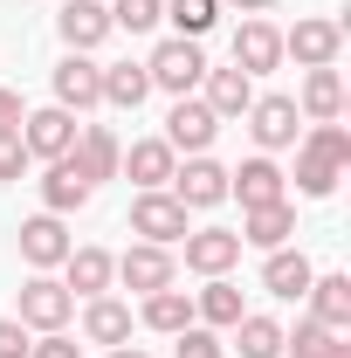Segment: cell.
Wrapping results in <instances>:
<instances>
[{"instance_id":"1","label":"cell","mask_w":351,"mask_h":358,"mask_svg":"<svg viewBox=\"0 0 351 358\" xmlns=\"http://www.w3.org/2000/svg\"><path fill=\"white\" fill-rule=\"evenodd\" d=\"M345 166H351V131L345 124H310L296 138V193L303 200H331Z\"/></svg>"},{"instance_id":"2","label":"cell","mask_w":351,"mask_h":358,"mask_svg":"<svg viewBox=\"0 0 351 358\" xmlns=\"http://www.w3.org/2000/svg\"><path fill=\"white\" fill-rule=\"evenodd\" d=\"M145 76H152V90H166V96H193L200 76H207V48L186 42V35H166V42L145 55Z\"/></svg>"},{"instance_id":"3","label":"cell","mask_w":351,"mask_h":358,"mask_svg":"<svg viewBox=\"0 0 351 358\" xmlns=\"http://www.w3.org/2000/svg\"><path fill=\"white\" fill-rule=\"evenodd\" d=\"M282 55H296V69H338V55H345V21H331V14L296 21V28L282 35Z\"/></svg>"},{"instance_id":"4","label":"cell","mask_w":351,"mask_h":358,"mask_svg":"<svg viewBox=\"0 0 351 358\" xmlns=\"http://www.w3.org/2000/svg\"><path fill=\"white\" fill-rule=\"evenodd\" d=\"M227 200H241V214H248V207H275V200H289V173H282L268 152H255V159H241V166L227 173Z\"/></svg>"},{"instance_id":"5","label":"cell","mask_w":351,"mask_h":358,"mask_svg":"<svg viewBox=\"0 0 351 358\" xmlns=\"http://www.w3.org/2000/svg\"><path fill=\"white\" fill-rule=\"evenodd\" d=\"M248 131H255V145L262 152H289L296 138H303V110H296V96H255L248 103Z\"/></svg>"},{"instance_id":"6","label":"cell","mask_w":351,"mask_h":358,"mask_svg":"<svg viewBox=\"0 0 351 358\" xmlns=\"http://www.w3.org/2000/svg\"><path fill=\"white\" fill-rule=\"evenodd\" d=\"M69 317H76V296L55 282V275H28L21 282V324L42 338V331H69Z\"/></svg>"},{"instance_id":"7","label":"cell","mask_w":351,"mask_h":358,"mask_svg":"<svg viewBox=\"0 0 351 358\" xmlns=\"http://www.w3.org/2000/svg\"><path fill=\"white\" fill-rule=\"evenodd\" d=\"M76 131H83V124H76L62 103H42V110L21 117V145H28V159H42V166H48V159H69Z\"/></svg>"},{"instance_id":"8","label":"cell","mask_w":351,"mask_h":358,"mask_svg":"<svg viewBox=\"0 0 351 358\" xmlns=\"http://www.w3.org/2000/svg\"><path fill=\"white\" fill-rule=\"evenodd\" d=\"M131 234H145L152 248H179L186 241V207H179L166 186L159 193H138L131 200Z\"/></svg>"},{"instance_id":"9","label":"cell","mask_w":351,"mask_h":358,"mask_svg":"<svg viewBox=\"0 0 351 358\" xmlns=\"http://www.w3.org/2000/svg\"><path fill=\"white\" fill-rule=\"evenodd\" d=\"M55 35L69 55H89V48H103L117 28H110V7L103 0H62V14H55Z\"/></svg>"},{"instance_id":"10","label":"cell","mask_w":351,"mask_h":358,"mask_svg":"<svg viewBox=\"0 0 351 358\" xmlns=\"http://www.w3.org/2000/svg\"><path fill=\"white\" fill-rule=\"evenodd\" d=\"M159 138H166L173 152H186V159H200V152L220 138V117L200 103V96H173V117H166V131H159Z\"/></svg>"},{"instance_id":"11","label":"cell","mask_w":351,"mask_h":358,"mask_svg":"<svg viewBox=\"0 0 351 358\" xmlns=\"http://www.w3.org/2000/svg\"><path fill=\"white\" fill-rule=\"evenodd\" d=\"M166 193H173V200L186 207V214H193V207H220V200H227V166L200 152V159L173 166V186H166Z\"/></svg>"},{"instance_id":"12","label":"cell","mask_w":351,"mask_h":358,"mask_svg":"<svg viewBox=\"0 0 351 358\" xmlns=\"http://www.w3.org/2000/svg\"><path fill=\"white\" fill-rule=\"evenodd\" d=\"M55 103L69 110V117H83L103 103V62H89V55H62L55 62Z\"/></svg>"},{"instance_id":"13","label":"cell","mask_w":351,"mask_h":358,"mask_svg":"<svg viewBox=\"0 0 351 358\" xmlns=\"http://www.w3.org/2000/svg\"><path fill=\"white\" fill-rule=\"evenodd\" d=\"M117 282H124V289H138V296H152V289H173V282H179L173 248H152V241L124 248V255H117Z\"/></svg>"},{"instance_id":"14","label":"cell","mask_w":351,"mask_h":358,"mask_svg":"<svg viewBox=\"0 0 351 358\" xmlns=\"http://www.w3.org/2000/svg\"><path fill=\"white\" fill-rule=\"evenodd\" d=\"M69 227H62V214H35V221H21V262L35 268V275H48V268L69 262Z\"/></svg>"},{"instance_id":"15","label":"cell","mask_w":351,"mask_h":358,"mask_svg":"<svg viewBox=\"0 0 351 358\" xmlns=\"http://www.w3.org/2000/svg\"><path fill=\"white\" fill-rule=\"evenodd\" d=\"M186 268L193 275H227V268L241 262V234L234 227H186Z\"/></svg>"},{"instance_id":"16","label":"cell","mask_w":351,"mask_h":358,"mask_svg":"<svg viewBox=\"0 0 351 358\" xmlns=\"http://www.w3.org/2000/svg\"><path fill=\"white\" fill-rule=\"evenodd\" d=\"M275 62H282V28L262 21V14H248V21L234 28V69H241V76H268Z\"/></svg>"},{"instance_id":"17","label":"cell","mask_w":351,"mask_h":358,"mask_svg":"<svg viewBox=\"0 0 351 358\" xmlns=\"http://www.w3.org/2000/svg\"><path fill=\"white\" fill-rule=\"evenodd\" d=\"M89 193H96V186L83 179L76 159H48V173H42V214H62V221H69V214L89 207Z\"/></svg>"},{"instance_id":"18","label":"cell","mask_w":351,"mask_h":358,"mask_svg":"<svg viewBox=\"0 0 351 358\" xmlns=\"http://www.w3.org/2000/svg\"><path fill=\"white\" fill-rule=\"evenodd\" d=\"M110 282H117V255L110 248H69V262H62V289L69 296H110Z\"/></svg>"},{"instance_id":"19","label":"cell","mask_w":351,"mask_h":358,"mask_svg":"<svg viewBox=\"0 0 351 358\" xmlns=\"http://www.w3.org/2000/svg\"><path fill=\"white\" fill-rule=\"evenodd\" d=\"M173 166H179V152L166 145V138H138L131 152L117 159V173H131L138 193H159V186H173Z\"/></svg>"},{"instance_id":"20","label":"cell","mask_w":351,"mask_h":358,"mask_svg":"<svg viewBox=\"0 0 351 358\" xmlns=\"http://www.w3.org/2000/svg\"><path fill=\"white\" fill-rule=\"evenodd\" d=\"M193 96L227 124V117H248V103H255V76H241V69H207Z\"/></svg>"},{"instance_id":"21","label":"cell","mask_w":351,"mask_h":358,"mask_svg":"<svg viewBox=\"0 0 351 358\" xmlns=\"http://www.w3.org/2000/svg\"><path fill=\"white\" fill-rule=\"evenodd\" d=\"M69 159L83 166L89 186H103V179H117V159H124V145H117V131H103V124H83V131H76V145H69Z\"/></svg>"},{"instance_id":"22","label":"cell","mask_w":351,"mask_h":358,"mask_svg":"<svg viewBox=\"0 0 351 358\" xmlns=\"http://www.w3.org/2000/svg\"><path fill=\"white\" fill-rule=\"evenodd\" d=\"M289 234H296V207L289 200H275V207H248L241 214V248H289Z\"/></svg>"},{"instance_id":"23","label":"cell","mask_w":351,"mask_h":358,"mask_svg":"<svg viewBox=\"0 0 351 358\" xmlns=\"http://www.w3.org/2000/svg\"><path fill=\"white\" fill-rule=\"evenodd\" d=\"M310 255L303 248H268V262H262V289L268 296H282V303H303V289H310Z\"/></svg>"},{"instance_id":"24","label":"cell","mask_w":351,"mask_h":358,"mask_svg":"<svg viewBox=\"0 0 351 358\" xmlns=\"http://www.w3.org/2000/svg\"><path fill=\"white\" fill-rule=\"evenodd\" d=\"M296 110H303V124H338V117H345V76H338V69H310Z\"/></svg>"},{"instance_id":"25","label":"cell","mask_w":351,"mask_h":358,"mask_svg":"<svg viewBox=\"0 0 351 358\" xmlns=\"http://www.w3.org/2000/svg\"><path fill=\"white\" fill-rule=\"evenodd\" d=\"M131 303H117V296H89L83 303V338L89 345H103V352H110V345H131Z\"/></svg>"},{"instance_id":"26","label":"cell","mask_w":351,"mask_h":358,"mask_svg":"<svg viewBox=\"0 0 351 358\" xmlns=\"http://www.w3.org/2000/svg\"><path fill=\"white\" fill-rule=\"evenodd\" d=\"M303 303L317 324H331V331H351V275H310Z\"/></svg>"},{"instance_id":"27","label":"cell","mask_w":351,"mask_h":358,"mask_svg":"<svg viewBox=\"0 0 351 358\" xmlns=\"http://www.w3.org/2000/svg\"><path fill=\"white\" fill-rule=\"evenodd\" d=\"M282 352L289 358H351V338L317 324V317H296V331H282Z\"/></svg>"},{"instance_id":"28","label":"cell","mask_w":351,"mask_h":358,"mask_svg":"<svg viewBox=\"0 0 351 358\" xmlns=\"http://www.w3.org/2000/svg\"><path fill=\"white\" fill-rule=\"evenodd\" d=\"M193 324H207V331H234V324H241V289H234L227 275H207V289L193 296Z\"/></svg>"},{"instance_id":"29","label":"cell","mask_w":351,"mask_h":358,"mask_svg":"<svg viewBox=\"0 0 351 358\" xmlns=\"http://www.w3.org/2000/svg\"><path fill=\"white\" fill-rule=\"evenodd\" d=\"M138 324H145V331H159V338H179V331H186V324H193V296H186V289H152V296H145V310H138Z\"/></svg>"},{"instance_id":"30","label":"cell","mask_w":351,"mask_h":358,"mask_svg":"<svg viewBox=\"0 0 351 358\" xmlns=\"http://www.w3.org/2000/svg\"><path fill=\"white\" fill-rule=\"evenodd\" d=\"M145 96H152L145 62H103V103H110V110H138Z\"/></svg>"},{"instance_id":"31","label":"cell","mask_w":351,"mask_h":358,"mask_svg":"<svg viewBox=\"0 0 351 358\" xmlns=\"http://www.w3.org/2000/svg\"><path fill=\"white\" fill-rule=\"evenodd\" d=\"M234 345H241V358H282V324H275V317H262V310H241Z\"/></svg>"},{"instance_id":"32","label":"cell","mask_w":351,"mask_h":358,"mask_svg":"<svg viewBox=\"0 0 351 358\" xmlns=\"http://www.w3.org/2000/svg\"><path fill=\"white\" fill-rule=\"evenodd\" d=\"M166 21H173V35L200 42V35L220 21V0H166Z\"/></svg>"},{"instance_id":"33","label":"cell","mask_w":351,"mask_h":358,"mask_svg":"<svg viewBox=\"0 0 351 358\" xmlns=\"http://www.w3.org/2000/svg\"><path fill=\"white\" fill-rule=\"evenodd\" d=\"M166 21V0H110V28H124V35H152Z\"/></svg>"},{"instance_id":"34","label":"cell","mask_w":351,"mask_h":358,"mask_svg":"<svg viewBox=\"0 0 351 358\" xmlns=\"http://www.w3.org/2000/svg\"><path fill=\"white\" fill-rule=\"evenodd\" d=\"M173 358H227V345H220V331H207V324H186L173 338Z\"/></svg>"},{"instance_id":"35","label":"cell","mask_w":351,"mask_h":358,"mask_svg":"<svg viewBox=\"0 0 351 358\" xmlns=\"http://www.w3.org/2000/svg\"><path fill=\"white\" fill-rule=\"evenodd\" d=\"M28 166H35V159H28V145H21V131H0V179H21Z\"/></svg>"},{"instance_id":"36","label":"cell","mask_w":351,"mask_h":358,"mask_svg":"<svg viewBox=\"0 0 351 358\" xmlns=\"http://www.w3.org/2000/svg\"><path fill=\"white\" fill-rule=\"evenodd\" d=\"M28 358H83V345H76L69 331H42V338L28 345Z\"/></svg>"},{"instance_id":"37","label":"cell","mask_w":351,"mask_h":358,"mask_svg":"<svg viewBox=\"0 0 351 358\" xmlns=\"http://www.w3.org/2000/svg\"><path fill=\"white\" fill-rule=\"evenodd\" d=\"M28 345H35V331L21 317H0V358H28Z\"/></svg>"},{"instance_id":"38","label":"cell","mask_w":351,"mask_h":358,"mask_svg":"<svg viewBox=\"0 0 351 358\" xmlns=\"http://www.w3.org/2000/svg\"><path fill=\"white\" fill-rule=\"evenodd\" d=\"M21 117H28L21 90H0V131H21Z\"/></svg>"},{"instance_id":"39","label":"cell","mask_w":351,"mask_h":358,"mask_svg":"<svg viewBox=\"0 0 351 358\" xmlns=\"http://www.w3.org/2000/svg\"><path fill=\"white\" fill-rule=\"evenodd\" d=\"M110 358H159V352H138V345H110Z\"/></svg>"},{"instance_id":"40","label":"cell","mask_w":351,"mask_h":358,"mask_svg":"<svg viewBox=\"0 0 351 358\" xmlns=\"http://www.w3.org/2000/svg\"><path fill=\"white\" fill-rule=\"evenodd\" d=\"M234 7H241V14H268L275 0H234Z\"/></svg>"}]
</instances>
